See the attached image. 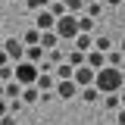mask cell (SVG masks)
I'll return each instance as SVG.
<instances>
[{
  "mask_svg": "<svg viewBox=\"0 0 125 125\" xmlns=\"http://www.w3.org/2000/svg\"><path fill=\"white\" fill-rule=\"evenodd\" d=\"M103 106H106L109 113H119V109H122V97H119V94H103Z\"/></svg>",
  "mask_w": 125,
  "mask_h": 125,
  "instance_id": "obj_15",
  "label": "cell"
},
{
  "mask_svg": "<svg viewBox=\"0 0 125 125\" xmlns=\"http://www.w3.org/2000/svg\"><path fill=\"white\" fill-rule=\"evenodd\" d=\"M22 91H25V84H19V81H6V100H16V97H22Z\"/></svg>",
  "mask_w": 125,
  "mask_h": 125,
  "instance_id": "obj_18",
  "label": "cell"
},
{
  "mask_svg": "<svg viewBox=\"0 0 125 125\" xmlns=\"http://www.w3.org/2000/svg\"><path fill=\"white\" fill-rule=\"evenodd\" d=\"M94 78H97V72H94L91 66H78V69H75V84H78V88H91Z\"/></svg>",
  "mask_w": 125,
  "mask_h": 125,
  "instance_id": "obj_7",
  "label": "cell"
},
{
  "mask_svg": "<svg viewBox=\"0 0 125 125\" xmlns=\"http://www.w3.org/2000/svg\"><path fill=\"white\" fill-rule=\"evenodd\" d=\"M38 75H41L38 62H28V60L16 62V81H19V84H34V81H38Z\"/></svg>",
  "mask_w": 125,
  "mask_h": 125,
  "instance_id": "obj_3",
  "label": "cell"
},
{
  "mask_svg": "<svg viewBox=\"0 0 125 125\" xmlns=\"http://www.w3.org/2000/svg\"><path fill=\"white\" fill-rule=\"evenodd\" d=\"M34 28L38 31H53L56 28V16L50 13V10H38L34 13Z\"/></svg>",
  "mask_w": 125,
  "mask_h": 125,
  "instance_id": "obj_6",
  "label": "cell"
},
{
  "mask_svg": "<svg viewBox=\"0 0 125 125\" xmlns=\"http://www.w3.org/2000/svg\"><path fill=\"white\" fill-rule=\"evenodd\" d=\"M6 113H10V100H6V97H0V119H3Z\"/></svg>",
  "mask_w": 125,
  "mask_h": 125,
  "instance_id": "obj_28",
  "label": "cell"
},
{
  "mask_svg": "<svg viewBox=\"0 0 125 125\" xmlns=\"http://www.w3.org/2000/svg\"><path fill=\"white\" fill-rule=\"evenodd\" d=\"M75 50H81V53H91V50H94V34H84V31H81V34L75 38Z\"/></svg>",
  "mask_w": 125,
  "mask_h": 125,
  "instance_id": "obj_14",
  "label": "cell"
},
{
  "mask_svg": "<svg viewBox=\"0 0 125 125\" xmlns=\"http://www.w3.org/2000/svg\"><path fill=\"white\" fill-rule=\"evenodd\" d=\"M56 34H60V38H72V41H75L78 34H81V28H78V16H72V13H66V16H60V19H56Z\"/></svg>",
  "mask_w": 125,
  "mask_h": 125,
  "instance_id": "obj_2",
  "label": "cell"
},
{
  "mask_svg": "<svg viewBox=\"0 0 125 125\" xmlns=\"http://www.w3.org/2000/svg\"><path fill=\"white\" fill-rule=\"evenodd\" d=\"M78 94H81V88L75 84V78L56 81V97H60V100H72V97H78Z\"/></svg>",
  "mask_w": 125,
  "mask_h": 125,
  "instance_id": "obj_5",
  "label": "cell"
},
{
  "mask_svg": "<svg viewBox=\"0 0 125 125\" xmlns=\"http://www.w3.org/2000/svg\"><path fill=\"white\" fill-rule=\"evenodd\" d=\"M122 72H125V60H122Z\"/></svg>",
  "mask_w": 125,
  "mask_h": 125,
  "instance_id": "obj_37",
  "label": "cell"
},
{
  "mask_svg": "<svg viewBox=\"0 0 125 125\" xmlns=\"http://www.w3.org/2000/svg\"><path fill=\"white\" fill-rule=\"evenodd\" d=\"M119 97H122V106H125V88H122V91H119Z\"/></svg>",
  "mask_w": 125,
  "mask_h": 125,
  "instance_id": "obj_34",
  "label": "cell"
},
{
  "mask_svg": "<svg viewBox=\"0 0 125 125\" xmlns=\"http://www.w3.org/2000/svg\"><path fill=\"white\" fill-rule=\"evenodd\" d=\"M94 88L100 94H119L125 88V72L119 66H103L97 72V78H94Z\"/></svg>",
  "mask_w": 125,
  "mask_h": 125,
  "instance_id": "obj_1",
  "label": "cell"
},
{
  "mask_svg": "<svg viewBox=\"0 0 125 125\" xmlns=\"http://www.w3.org/2000/svg\"><path fill=\"white\" fill-rule=\"evenodd\" d=\"M25 60L28 62H44L47 60V50L41 44H31V47H25Z\"/></svg>",
  "mask_w": 125,
  "mask_h": 125,
  "instance_id": "obj_11",
  "label": "cell"
},
{
  "mask_svg": "<svg viewBox=\"0 0 125 125\" xmlns=\"http://www.w3.org/2000/svg\"><path fill=\"white\" fill-rule=\"evenodd\" d=\"M22 41H25V47H31V44H41V31L31 25V28L25 31V34H22Z\"/></svg>",
  "mask_w": 125,
  "mask_h": 125,
  "instance_id": "obj_20",
  "label": "cell"
},
{
  "mask_svg": "<svg viewBox=\"0 0 125 125\" xmlns=\"http://www.w3.org/2000/svg\"><path fill=\"white\" fill-rule=\"evenodd\" d=\"M6 62H13V60L6 56V50H0V66H6Z\"/></svg>",
  "mask_w": 125,
  "mask_h": 125,
  "instance_id": "obj_32",
  "label": "cell"
},
{
  "mask_svg": "<svg viewBox=\"0 0 125 125\" xmlns=\"http://www.w3.org/2000/svg\"><path fill=\"white\" fill-rule=\"evenodd\" d=\"M84 66H91L94 72H100V69L106 66V53H103V50H91V53H88V62H84Z\"/></svg>",
  "mask_w": 125,
  "mask_h": 125,
  "instance_id": "obj_10",
  "label": "cell"
},
{
  "mask_svg": "<svg viewBox=\"0 0 125 125\" xmlns=\"http://www.w3.org/2000/svg\"><path fill=\"white\" fill-rule=\"evenodd\" d=\"M22 106H25V103H22V97H16V100H10V113H13V116H16V113H19Z\"/></svg>",
  "mask_w": 125,
  "mask_h": 125,
  "instance_id": "obj_27",
  "label": "cell"
},
{
  "mask_svg": "<svg viewBox=\"0 0 125 125\" xmlns=\"http://www.w3.org/2000/svg\"><path fill=\"white\" fill-rule=\"evenodd\" d=\"M119 50H122V53H125V38H122V44H119Z\"/></svg>",
  "mask_w": 125,
  "mask_h": 125,
  "instance_id": "obj_35",
  "label": "cell"
},
{
  "mask_svg": "<svg viewBox=\"0 0 125 125\" xmlns=\"http://www.w3.org/2000/svg\"><path fill=\"white\" fill-rule=\"evenodd\" d=\"M94 50H103V53H109V50H113L109 38H94Z\"/></svg>",
  "mask_w": 125,
  "mask_h": 125,
  "instance_id": "obj_26",
  "label": "cell"
},
{
  "mask_svg": "<svg viewBox=\"0 0 125 125\" xmlns=\"http://www.w3.org/2000/svg\"><path fill=\"white\" fill-rule=\"evenodd\" d=\"M25 6H28L31 13H38V10H47L50 6V0H25Z\"/></svg>",
  "mask_w": 125,
  "mask_h": 125,
  "instance_id": "obj_25",
  "label": "cell"
},
{
  "mask_svg": "<svg viewBox=\"0 0 125 125\" xmlns=\"http://www.w3.org/2000/svg\"><path fill=\"white\" fill-rule=\"evenodd\" d=\"M13 3H25V0H13Z\"/></svg>",
  "mask_w": 125,
  "mask_h": 125,
  "instance_id": "obj_36",
  "label": "cell"
},
{
  "mask_svg": "<svg viewBox=\"0 0 125 125\" xmlns=\"http://www.w3.org/2000/svg\"><path fill=\"white\" fill-rule=\"evenodd\" d=\"M0 125H16V116H13V113H6V116L0 119Z\"/></svg>",
  "mask_w": 125,
  "mask_h": 125,
  "instance_id": "obj_30",
  "label": "cell"
},
{
  "mask_svg": "<svg viewBox=\"0 0 125 125\" xmlns=\"http://www.w3.org/2000/svg\"><path fill=\"white\" fill-rule=\"evenodd\" d=\"M53 75H56V81H62V78H75V66H72V62H56V72H53Z\"/></svg>",
  "mask_w": 125,
  "mask_h": 125,
  "instance_id": "obj_13",
  "label": "cell"
},
{
  "mask_svg": "<svg viewBox=\"0 0 125 125\" xmlns=\"http://www.w3.org/2000/svg\"><path fill=\"white\" fill-rule=\"evenodd\" d=\"M106 10H116V6H125V0H103Z\"/></svg>",
  "mask_w": 125,
  "mask_h": 125,
  "instance_id": "obj_29",
  "label": "cell"
},
{
  "mask_svg": "<svg viewBox=\"0 0 125 125\" xmlns=\"http://www.w3.org/2000/svg\"><path fill=\"white\" fill-rule=\"evenodd\" d=\"M47 10H50V13H53V16H56V19H60V16H66V13H69V6H66L62 0H50V6H47Z\"/></svg>",
  "mask_w": 125,
  "mask_h": 125,
  "instance_id": "obj_22",
  "label": "cell"
},
{
  "mask_svg": "<svg viewBox=\"0 0 125 125\" xmlns=\"http://www.w3.org/2000/svg\"><path fill=\"white\" fill-rule=\"evenodd\" d=\"M60 34H56V31H41V47H44V50H56V47H60Z\"/></svg>",
  "mask_w": 125,
  "mask_h": 125,
  "instance_id": "obj_12",
  "label": "cell"
},
{
  "mask_svg": "<svg viewBox=\"0 0 125 125\" xmlns=\"http://www.w3.org/2000/svg\"><path fill=\"white\" fill-rule=\"evenodd\" d=\"M34 88H38L41 94H53L56 91V75H44V72H41L38 81H34Z\"/></svg>",
  "mask_w": 125,
  "mask_h": 125,
  "instance_id": "obj_8",
  "label": "cell"
},
{
  "mask_svg": "<svg viewBox=\"0 0 125 125\" xmlns=\"http://www.w3.org/2000/svg\"><path fill=\"white\" fill-rule=\"evenodd\" d=\"M103 10H106V6H103V3H97V0H88V3H84V16H91V19H100Z\"/></svg>",
  "mask_w": 125,
  "mask_h": 125,
  "instance_id": "obj_16",
  "label": "cell"
},
{
  "mask_svg": "<svg viewBox=\"0 0 125 125\" xmlns=\"http://www.w3.org/2000/svg\"><path fill=\"white\" fill-rule=\"evenodd\" d=\"M122 60H125L122 50H109L106 53V66H119V69H122Z\"/></svg>",
  "mask_w": 125,
  "mask_h": 125,
  "instance_id": "obj_24",
  "label": "cell"
},
{
  "mask_svg": "<svg viewBox=\"0 0 125 125\" xmlns=\"http://www.w3.org/2000/svg\"><path fill=\"white\" fill-rule=\"evenodd\" d=\"M94 22H97V19H91V16H84V13L78 16V28L84 31V34H91V31H94Z\"/></svg>",
  "mask_w": 125,
  "mask_h": 125,
  "instance_id": "obj_23",
  "label": "cell"
},
{
  "mask_svg": "<svg viewBox=\"0 0 125 125\" xmlns=\"http://www.w3.org/2000/svg\"><path fill=\"white\" fill-rule=\"evenodd\" d=\"M81 100H84V103H97V100H100V91H97V88H81Z\"/></svg>",
  "mask_w": 125,
  "mask_h": 125,
  "instance_id": "obj_21",
  "label": "cell"
},
{
  "mask_svg": "<svg viewBox=\"0 0 125 125\" xmlns=\"http://www.w3.org/2000/svg\"><path fill=\"white\" fill-rule=\"evenodd\" d=\"M0 97H6V84L3 81H0Z\"/></svg>",
  "mask_w": 125,
  "mask_h": 125,
  "instance_id": "obj_33",
  "label": "cell"
},
{
  "mask_svg": "<svg viewBox=\"0 0 125 125\" xmlns=\"http://www.w3.org/2000/svg\"><path fill=\"white\" fill-rule=\"evenodd\" d=\"M3 50H6V56H10L13 62H22V60H25V41H22V38H6Z\"/></svg>",
  "mask_w": 125,
  "mask_h": 125,
  "instance_id": "obj_4",
  "label": "cell"
},
{
  "mask_svg": "<svg viewBox=\"0 0 125 125\" xmlns=\"http://www.w3.org/2000/svg\"><path fill=\"white\" fill-rule=\"evenodd\" d=\"M16 78V62H6V66H0V81L6 84V81H13Z\"/></svg>",
  "mask_w": 125,
  "mask_h": 125,
  "instance_id": "obj_19",
  "label": "cell"
},
{
  "mask_svg": "<svg viewBox=\"0 0 125 125\" xmlns=\"http://www.w3.org/2000/svg\"><path fill=\"white\" fill-rule=\"evenodd\" d=\"M66 62H72V66H84V62H88V53H81V50H75V47H72V50H69V53H66Z\"/></svg>",
  "mask_w": 125,
  "mask_h": 125,
  "instance_id": "obj_17",
  "label": "cell"
},
{
  "mask_svg": "<svg viewBox=\"0 0 125 125\" xmlns=\"http://www.w3.org/2000/svg\"><path fill=\"white\" fill-rule=\"evenodd\" d=\"M41 100H44V94L38 91L34 84H25V91H22V103H25V106H34V103H41Z\"/></svg>",
  "mask_w": 125,
  "mask_h": 125,
  "instance_id": "obj_9",
  "label": "cell"
},
{
  "mask_svg": "<svg viewBox=\"0 0 125 125\" xmlns=\"http://www.w3.org/2000/svg\"><path fill=\"white\" fill-rule=\"evenodd\" d=\"M116 125H125V106L119 109V113H116Z\"/></svg>",
  "mask_w": 125,
  "mask_h": 125,
  "instance_id": "obj_31",
  "label": "cell"
}]
</instances>
